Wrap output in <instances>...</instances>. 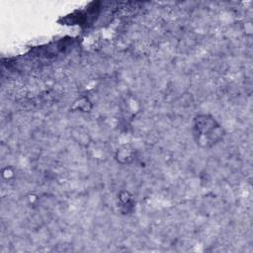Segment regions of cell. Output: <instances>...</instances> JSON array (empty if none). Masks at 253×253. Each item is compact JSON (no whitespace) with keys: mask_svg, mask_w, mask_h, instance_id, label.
<instances>
[{"mask_svg":"<svg viewBox=\"0 0 253 253\" xmlns=\"http://www.w3.org/2000/svg\"><path fill=\"white\" fill-rule=\"evenodd\" d=\"M195 136L197 143L209 147L217 142L222 136L221 126L210 116H199L195 120Z\"/></svg>","mask_w":253,"mask_h":253,"instance_id":"6da1fadb","label":"cell"}]
</instances>
